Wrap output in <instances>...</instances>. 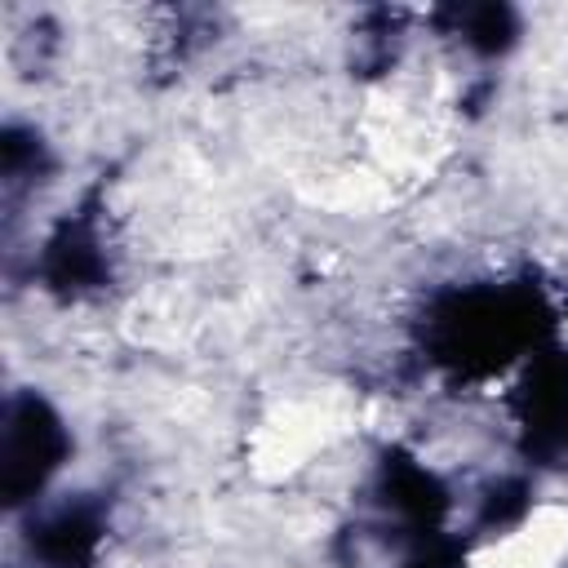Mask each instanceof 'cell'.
Wrapping results in <instances>:
<instances>
[{"label": "cell", "mask_w": 568, "mask_h": 568, "mask_svg": "<svg viewBox=\"0 0 568 568\" xmlns=\"http://www.w3.org/2000/svg\"><path fill=\"white\" fill-rule=\"evenodd\" d=\"M568 559V510L532 506L501 537L484 541L470 555V568H559Z\"/></svg>", "instance_id": "obj_1"}]
</instances>
